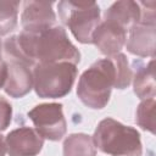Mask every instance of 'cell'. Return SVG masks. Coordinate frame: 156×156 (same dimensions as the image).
Here are the masks:
<instances>
[{"mask_svg": "<svg viewBox=\"0 0 156 156\" xmlns=\"http://www.w3.org/2000/svg\"><path fill=\"white\" fill-rule=\"evenodd\" d=\"M4 51L9 60L23 62L32 68L35 63L66 61L77 65L80 61L79 50L58 24L39 30H22L5 40Z\"/></svg>", "mask_w": 156, "mask_h": 156, "instance_id": "6da1fadb", "label": "cell"}, {"mask_svg": "<svg viewBox=\"0 0 156 156\" xmlns=\"http://www.w3.org/2000/svg\"><path fill=\"white\" fill-rule=\"evenodd\" d=\"M116 83L115 63L110 56L95 61L79 77L77 95L79 100L93 110L104 108Z\"/></svg>", "mask_w": 156, "mask_h": 156, "instance_id": "7a4b0ae2", "label": "cell"}, {"mask_svg": "<svg viewBox=\"0 0 156 156\" xmlns=\"http://www.w3.org/2000/svg\"><path fill=\"white\" fill-rule=\"evenodd\" d=\"M94 145L101 152L110 156H141L143 145L139 132L124 126L113 118H105L99 122L94 135Z\"/></svg>", "mask_w": 156, "mask_h": 156, "instance_id": "3957f363", "label": "cell"}, {"mask_svg": "<svg viewBox=\"0 0 156 156\" xmlns=\"http://www.w3.org/2000/svg\"><path fill=\"white\" fill-rule=\"evenodd\" d=\"M33 89L41 99L66 96L77 78V65L71 62L35 63L33 69Z\"/></svg>", "mask_w": 156, "mask_h": 156, "instance_id": "277c9868", "label": "cell"}, {"mask_svg": "<svg viewBox=\"0 0 156 156\" xmlns=\"http://www.w3.org/2000/svg\"><path fill=\"white\" fill-rule=\"evenodd\" d=\"M61 22L69 28L82 44H91V38L100 24V7L94 1H60L57 4Z\"/></svg>", "mask_w": 156, "mask_h": 156, "instance_id": "5b68a950", "label": "cell"}, {"mask_svg": "<svg viewBox=\"0 0 156 156\" xmlns=\"http://www.w3.org/2000/svg\"><path fill=\"white\" fill-rule=\"evenodd\" d=\"M62 104H40L28 111V117L34 124V129L51 141L61 140L67 132V123L62 111Z\"/></svg>", "mask_w": 156, "mask_h": 156, "instance_id": "8992f818", "label": "cell"}, {"mask_svg": "<svg viewBox=\"0 0 156 156\" xmlns=\"http://www.w3.org/2000/svg\"><path fill=\"white\" fill-rule=\"evenodd\" d=\"M5 144L9 156H37L43 149L44 139L35 129L20 127L6 135Z\"/></svg>", "mask_w": 156, "mask_h": 156, "instance_id": "52a82bcc", "label": "cell"}, {"mask_svg": "<svg viewBox=\"0 0 156 156\" xmlns=\"http://www.w3.org/2000/svg\"><path fill=\"white\" fill-rule=\"evenodd\" d=\"M127 41V30L118 24L110 21H101L95 29L91 44L100 50L101 54L106 56H112L118 54Z\"/></svg>", "mask_w": 156, "mask_h": 156, "instance_id": "ba28073f", "label": "cell"}, {"mask_svg": "<svg viewBox=\"0 0 156 156\" xmlns=\"http://www.w3.org/2000/svg\"><path fill=\"white\" fill-rule=\"evenodd\" d=\"M52 5L49 1H26L21 15L23 30H39L57 24Z\"/></svg>", "mask_w": 156, "mask_h": 156, "instance_id": "9c48e42d", "label": "cell"}, {"mask_svg": "<svg viewBox=\"0 0 156 156\" xmlns=\"http://www.w3.org/2000/svg\"><path fill=\"white\" fill-rule=\"evenodd\" d=\"M156 24L138 22L129 29V37L126 41L127 50L139 57L155 56V33Z\"/></svg>", "mask_w": 156, "mask_h": 156, "instance_id": "30bf717a", "label": "cell"}, {"mask_svg": "<svg viewBox=\"0 0 156 156\" xmlns=\"http://www.w3.org/2000/svg\"><path fill=\"white\" fill-rule=\"evenodd\" d=\"M30 68L20 61L10 60L7 62V79L4 90L9 96L21 99L33 89V73Z\"/></svg>", "mask_w": 156, "mask_h": 156, "instance_id": "8fae6325", "label": "cell"}, {"mask_svg": "<svg viewBox=\"0 0 156 156\" xmlns=\"http://www.w3.org/2000/svg\"><path fill=\"white\" fill-rule=\"evenodd\" d=\"M140 16H141V11L136 1L122 0L113 2L105 11L104 20L113 22L127 30L140 21Z\"/></svg>", "mask_w": 156, "mask_h": 156, "instance_id": "7c38bea8", "label": "cell"}, {"mask_svg": "<svg viewBox=\"0 0 156 156\" xmlns=\"http://www.w3.org/2000/svg\"><path fill=\"white\" fill-rule=\"evenodd\" d=\"M133 90L134 94L141 99L155 98L156 83H155V69H154V58H151L146 65H141L136 68L133 78Z\"/></svg>", "mask_w": 156, "mask_h": 156, "instance_id": "4fadbf2b", "label": "cell"}, {"mask_svg": "<svg viewBox=\"0 0 156 156\" xmlns=\"http://www.w3.org/2000/svg\"><path fill=\"white\" fill-rule=\"evenodd\" d=\"M63 156H96L93 138L84 133H73L63 141Z\"/></svg>", "mask_w": 156, "mask_h": 156, "instance_id": "5bb4252c", "label": "cell"}, {"mask_svg": "<svg viewBox=\"0 0 156 156\" xmlns=\"http://www.w3.org/2000/svg\"><path fill=\"white\" fill-rule=\"evenodd\" d=\"M20 1L0 0V37L7 35L17 27Z\"/></svg>", "mask_w": 156, "mask_h": 156, "instance_id": "9a60e30c", "label": "cell"}, {"mask_svg": "<svg viewBox=\"0 0 156 156\" xmlns=\"http://www.w3.org/2000/svg\"><path fill=\"white\" fill-rule=\"evenodd\" d=\"M136 124L150 133H155V98L143 100L135 111Z\"/></svg>", "mask_w": 156, "mask_h": 156, "instance_id": "2e32d148", "label": "cell"}, {"mask_svg": "<svg viewBox=\"0 0 156 156\" xmlns=\"http://www.w3.org/2000/svg\"><path fill=\"white\" fill-rule=\"evenodd\" d=\"M115 63V69H116V83H115V88L123 90L126 88L129 87V84L132 83V69L129 67L127 56L122 52H118L116 55L110 56Z\"/></svg>", "mask_w": 156, "mask_h": 156, "instance_id": "e0dca14e", "label": "cell"}, {"mask_svg": "<svg viewBox=\"0 0 156 156\" xmlns=\"http://www.w3.org/2000/svg\"><path fill=\"white\" fill-rule=\"evenodd\" d=\"M12 119V106L11 104L0 96V132L5 130Z\"/></svg>", "mask_w": 156, "mask_h": 156, "instance_id": "ac0fdd59", "label": "cell"}, {"mask_svg": "<svg viewBox=\"0 0 156 156\" xmlns=\"http://www.w3.org/2000/svg\"><path fill=\"white\" fill-rule=\"evenodd\" d=\"M7 79V62L5 60L0 61V89L5 87Z\"/></svg>", "mask_w": 156, "mask_h": 156, "instance_id": "d6986e66", "label": "cell"}, {"mask_svg": "<svg viewBox=\"0 0 156 156\" xmlns=\"http://www.w3.org/2000/svg\"><path fill=\"white\" fill-rule=\"evenodd\" d=\"M6 144L4 136L0 134V156H6Z\"/></svg>", "mask_w": 156, "mask_h": 156, "instance_id": "ffe728a7", "label": "cell"}, {"mask_svg": "<svg viewBox=\"0 0 156 156\" xmlns=\"http://www.w3.org/2000/svg\"><path fill=\"white\" fill-rule=\"evenodd\" d=\"M2 60V44H1V40H0V61Z\"/></svg>", "mask_w": 156, "mask_h": 156, "instance_id": "44dd1931", "label": "cell"}]
</instances>
